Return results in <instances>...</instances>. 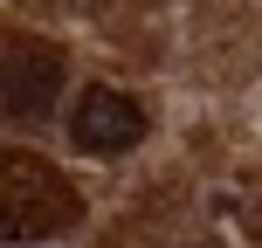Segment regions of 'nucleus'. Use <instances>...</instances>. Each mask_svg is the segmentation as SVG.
I'll return each mask as SVG.
<instances>
[{"label": "nucleus", "mask_w": 262, "mask_h": 248, "mask_svg": "<svg viewBox=\"0 0 262 248\" xmlns=\"http://www.w3.org/2000/svg\"><path fill=\"white\" fill-rule=\"evenodd\" d=\"M76 221V193L69 179L35 152H0V241H41L55 228Z\"/></svg>", "instance_id": "nucleus-1"}, {"label": "nucleus", "mask_w": 262, "mask_h": 248, "mask_svg": "<svg viewBox=\"0 0 262 248\" xmlns=\"http://www.w3.org/2000/svg\"><path fill=\"white\" fill-rule=\"evenodd\" d=\"M55 90H62V49H49V41H7L0 49V118L14 124L41 118L55 104Z\"/></svg>", "instance_id": "nucleus-2"}, {"label": "nucleus", "mask_w": 262, "mask_h": 248, "mask_svg": "<svg viewBox=\"0 0 262 248\" xmlns=\"http://www.w3.org/2000/svg\"><path fill=\"white\" fill-rule=\"evenodd\" d=\"M145 138V110L131 104L124 90H90L76 110H69V145L76 152H97V159H118Z\"/></svg>", "instance_id": "nucleus-3"}]
</instances>
